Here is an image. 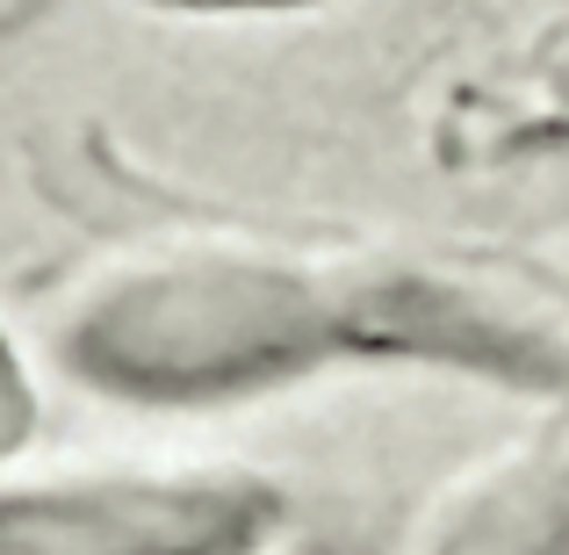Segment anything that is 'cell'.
Returning <instances> with one entry per match:
<instances>
[{"mask_svg": "<svg viewBox=\"0 0 569 555\" xmlns=\"http://www.w3.org/2000/svg\"><path fill=\"white\" fill-rule=\"evenodd\" d=\"M332 333L289 275H138L72 325V368L130 397H209L296 368Z\"/></svg>", "mask_w": 569, "mask_h": 555, "instance_id": "6da1fadb", "label": "cell"}, {"mask_svg": "<svg viewBox=\"0 0 569 555\" xmlns=\"http://www.w3.org/2000/svg\"><path fill=\"white\" fill-rule=\"evenodd\" d=\"M274 519L252 484H72L0 498V555H246Z\"/></svg>", "mask_w": 569, "mask_h": 555, "instance_id": "7a4b0ae2", "label": "cell"}, {"mask_svg": "<svg viewBox=\"0 0 569 555\" xmlns=\"http://www.w3.org/2000/svg\"><path fill=\"white\" fill-rule=\"evenodd\" d=\"M29 418H37V397H29L22 368H14L8 339H0V455H14L29 440Z\"/></svg>", "mask_w": 569, "mask_h": 555, "instance_id": "3957f363", "label": "cell"}, {"mask_svg": "<svg viewBox=\"0 0 569 555\" xmlns=\"http://www.w3.org/2000/svg\"><path fill=\"white\" fill-rule=\"evenodd\" d=\"M152 8H202V14H223V8H310V0H152Z\"/></svg>", "mask_w": 569, "mask_h": 555, "instance_id": "277c9868", "label": "cell"}, {"mask_svg": "<svg viewBox=\"0 0 569 555\" xmlns=\"http://www.w3.org/2000/svg\"><path fill=\"white\" fill-rule=\"evenodd\" d=\"M37 8H43V0H0V37H8V29H22Z\"/></svg>", "mask_w": 569, "mask_h": 555, "instance_id": "5b68a950", "label": "cell"}]
</instances>
